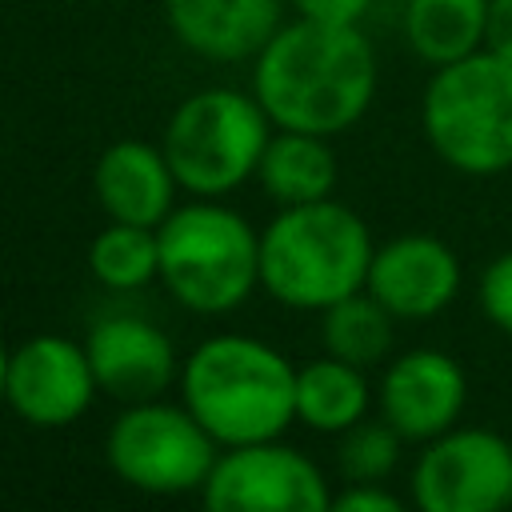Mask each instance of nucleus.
<instances>
[{"label": "nucleus", "mask_w": 512, "mask_h": 512, "mask_svg": "<svg viewBox=\"0 0 512 512\" xmlns=\"http://www.w3.org/2000/svg\"><path fill=\"white\" fill-rule=\"evenodd\" d=\"M252 96L276 128L340 136L376 96V52L360 24L296 16L260 48Z\"/></svg>", "instance_id": "obj_1"}, {"label": "nucleus", "mask_w": 512, "mask_h": 512, "mask_svg": "<svg viewBox=\"0 0 512 512\" xmlns=\"http://www.w3.org/2000/svg\"><path fill=\"white\" fill-rule=\"evenodd\" d=\"M180 400L220 448L276 440L296 420V368L256 336L220 332L180 364Z\"/></svg>", "instance_id": "obj_2"}, {"label": "nucleus", "mask_w": 512, "mask_h": 512, "mask_svg": "<svg viewBox=\"0 0 512 512\" xmlns=\"http://www.w3.org/2000/svg\"><path fill=\"white\" fill-rule=\"evenodd\" d=\"M372 252V232L348 204H292L260 232V288L284 308L324 312L368 284Z\"/></svg>", "instance_id": "obj_3"}, {"label": "nucleus", "mask_w": 512, "mask_h": 512, "mask_svg": "<svg viewBox=\"0 0 512 512\" xmlns=\"http://www.w3.org/2000/svg\"><path fill=\"white\" fill-rule=\"evenodd\" d=\"M160 284L200 316H224L260 288V232L228 204L192 196L156 228Z\"/></svg>", "instance_id": "obj_4"}, {"label": "nucleus", "mask_w": 512, "mask_h": 512, "mask_svg": "<svg viewBox=\"0 0 512 512\" xmlns=\"http://www.w3.org/2000/svg\"><path fill=\"white\" fill-rule=\"evenodd\" d=\"M420 124L432 152L464 176L512 168V60L476 48L440 64L424 88Z\"/></svg>", "instance_id": "obj_5"}, {"label": "nucleus", "mask_w": 512, "mask_h": 512, "mask_svg": "<svg viewBox=\"0 0 512 512\" xmlns=\"http://www.w3.org/2000/svg\"><path fill=\"white\" fill-rule=\"evenodd\" d=\"M272 120L256 96L236 88H200L184 96L164 124V156L192 196H228L256 176Z\"/></svg>", "instance_id": "obj_6"}, {"label": "nucleus", "mask_w": 512, "mask_h": 512, "mask_svg": "<svg viewBox=\"0 0 512 512\" xmlns=\"http://www.w3.org/2000/svg\"><path fill=\"white\" fill-rule=\"evenodd\" d=\"M220 456L216 436L188 412V404L140 400L124 404L104 436V460L112 476L148 496L200 492Z\"/></svg>", "instance_id": "obj_7"}, {"label": "nucleus", "mask_w": 512, "mask_h": 512, "mask_svg": "<svg viewBox=\"0 0 512 512\" xmlns=\"http://www.w3.org/2000/svg\"><path fill=\"white\" fill-rule=\"evenodd\" d=\"M200 500L208 512H328L332 492L320 468L276 440L220 448Z\"/></svg>", "instance_id": "obj_8"}, {"label": "nucleus", "mask_w": 512, "mask_h": 512, "mask_svg": "<svg viewBox=\"0 0 512 512\" xmlns=\"http://www.w3.org/2000/svg\"><path fill=\"white\" fill-rule=\"evenodd\" d=\"M420 512H496L512 504V444L488 428H448L412 468Z\"/></svg>", "instance_id": "obj_9"}, {"label": "nucleus", "mask_w": 512, "mask_h": 512, "mask_svg": "<svg viewBox=\"0 0 512 512\" xmlns=\"http://www.w3.org/2000/svg\"><path fill=\"white\" fill-rule=\"evenodd\" d=\"M100 384L88 360L84 340H68L56 332L28 336L8 348V392L4 404L32 428H68L76 424Z\"/></svg>", "instance_id": "obj_10"}, {"label": "nucleus", "mask_w": 512, "mask_h": 512, "mask_svg": "<svg viewBox=\"0 0 512 512\" xmlns=\"http://www.w3.org/2000/svg\"><path fill=\"white\" fill-rule=\"evenodd\" d=\"M92 372L100 392L120 404L160 400L172 384H180V360L172 336L132 312L100 316L84 336Z\"/></svg>", "instance_id": "obj_11"}, {"label": "nucleus", "mask_w": 512, "mask_h": 512, "mask_svg": "<svg viewBox=\"0 0 512 512\" xmlns=\"http://www.w3.org/2000/svg\"><path fill=\"white\" fill-rule=\"evenodd\" d=\"M376 400H380V416L404 440L428 444L432 436L456 428L468 400V380L448 352L412 348L384 368Z\"/></svg>", "instance_id": "obj_12"}, {"label": "nucleus", "mask_w": 512, "mask_h": 512, "mask_svg": "<svg viewBox=\"0 0 512 512\" xmlns=\"http://www.w3.org/2000/svg\"><path fill=\"white\" fill-rule=\"evenodd\" d=\"M364 288L396 320H432L460 292V260L444 240L408 232L372 252Z\"/></svg>", "instance_id": "obj_13"}, {"label": "nucleus", "mask_w": 512, "mask_h": 512, "mask_svg": "<svg viewBox=\"0 0 512 512\" xmlns=\"http://www.w3.org/2000/svg\"><path fill=\"white\" fill-rule=\"evenodd\" d=\"M172 36L204 60H256L284 24V0H164Z\"/></svg>", "instance_id": "obj_14"}, {"label": "nucleus", "mask_w": 512, "mask_h": 512, "mask_svg": "<svg viewBox=\"0 0 512 512\" xmlns=\"http://www.w3.org/2000/svg\"><path fill=\"white\" fill-rule=\"evenodd\" d=\"M92 192L108 220L160 228L176 208L180 180L160 144L116 140L100 152L92 168Z\"/></svg>", "instance_id": "obj_15"}, {"label": "nucleus", "mask_w": 512, "mask_h": 512, "mask_svg": "<svg viewBox=\"0 0 512 512\" xmlns=\"http://www.w3.org/2000/svg\"><path fill=\"white\" fill-rule=\"evenodd\" d=\"M328 140L332 136L276 128L264 144L260 164H256V180L268 192V200H276L280 208L328 200L336 188V176H340L336 152Z\"/></svg>", "instance_id": "obj_16"}, {"label": "nucleus", "mask_w": 512, "mask_h": 512, "mask_svg": "<svg viewBox=\"0 0 512 512\" xmlns=\"http://www.w3.org/2000/svg\"><path fill=\"white\" fill-rule=\"evenodd\" d=\"M368 404H372V388L364 368L328 352L296 368V420L304 428L340 436L368 416Z\"/></svg>", "instance_id": "obj_17"}, {"label": "nucleus", "mask_w": 512, "mask_h": 512, "mask_svg": "<svg viewBox=\"0 0 512 512\" xmlns=\"http://www.w3.org/2000/svg\"><path fill=\"white\" fill-rule=\"evenodd\" d=\"M488 0H408L404 4V36L408 48L440 68L484 48Z\"/></svg>", "instance_id": "obj_18"}, {"label": "nucleus", "mask_w": 512, "mask_h": 512, "mask_svg": "<svg viewBox=\"0 0 512 512\" xmlns=\"http://www.w3.org/2000/svg\"><path fill=\"white\" fill-rule=\"evenodd\" d=\"M396 316L368 292H352L320 312V340L328 356H340L356 368H372L392 352Z\"/></svg>", "instance_id": "obj_19"}, {"label": "nucleus", "mask_w": 512, "mask_h": 512, "mask_svg": "<svg viewBox=\"0 0 512 512\" xmlns=\"http://www.w3.org/2000/svg\"><path fill=\"white\" fill-rule=\"evenodd\" d=\"M88 272L112 292H132L152 284L160 276L156 228L108 220V228H100L88 244Z\"/></svg>", "instance_id": "obj_20"}, {"label": "nucleus", "mask_w": 512, "mask_h": 512, "mask_svg": "<svg viewBox=\"0 0 512 512\" xmlns=\"http://www.w3.org/2000/svg\"><path fill=\"white\" fill-rule=\"evenodd\" d=\"M400 444L404 436L380 416V420H360L348 432H340L336 444V468L348 484H384L392 468L400 464Z\"/></svg>", "instance_id": "obj_21"}, {"label": "nucleus", "mask_w": 512, "mask_h": 512, "mask_svg": "<svg viewBox=\"0 0 512 512\" xmlns=\"http://www.w3.org/2000/svg\"><path fill=\"white\" fill-rule=\"evenodd\" d=\"M480 312L492 328L512 336V248L488 260V268L480 272Z\"/></svg>", "instance_id": "obj_22"}, {"label": "nucleus", "mask_w": 512, "mask_h": 512, "mask_svg": "<svg viewBox=\"0 0 512 512\" xmlns=\"http://www.w3.org/2000/svg\"><path fill=\"white\" fill-rule=\"evenodd\" d=\"M332 512H400V496H392L384 484H348L340 496H332Z\"/></svg>", "instance_id": "obj_23"}, {"label": "nucleus", "mask_w": 512, "mask_h": 512, "mask_svg": "<svg viewBox=\"0 0 512 512\" xmlns=\"http://www.w3.org/2000/svg\"><path fill=\"white\" fill-rule=\"evenodd\" d=\"M296 16L320 20V24H360L372 0H288Z\"/></svg>", "instance_id": "obj_24"}, {"label": "nucleus", "mask_w": 512, "mask_h": 512, "mask_svg": "<svg viewBox=\"0 0 512 512\" xmlns=\"http://www.w3.org/2000/svg\"><path fill=\"white\" fill-rule=\"evenodd\" d=\"M484 48H492V52H500V56L512 60V0H488Z\"/></svg>", "instance_id": "obj_25"}, {"label": "nucleus", "mask_w": 512, "mask_h": 512, "mask_svg": "<svg viewBox=\"0 0 512 512\" xmlns=\"http://www.w3.org/2000/svg\"><path fill=\"white\" fill-rule=\"evenodd\" d=\"M4 392H8V348L0 344V404H4Z\"/></svg>", "instance_id": "obj_26"}]
</instances>
